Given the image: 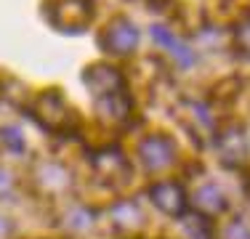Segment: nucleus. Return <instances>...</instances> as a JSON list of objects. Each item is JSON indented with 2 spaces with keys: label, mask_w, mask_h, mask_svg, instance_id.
<instances>
[{
  "label": "nucleus",
  "mask_w": 250,
  "mask_h": 239,
  "mask_svg": "<svg viewBox=\"0 0 250 239\" xmlns=\"http://www.w3.org/2000/svg\"><path fill=\"white\" fill-rule=\"evenodd\" d=\"M173 154H176V149L165 136H154V139L144 141V146H141V157H144V165L149 167V170H163V167H168L170 159H173Z\"/></svg>",
  "instance_id": "nucleus-2"
},
{
  "label": "nucleus",
  "mask_w": 250,
  "mask_h": 239,
  "mask_svg": "<svg viewBox=\"0 0 250 239\" xmlns=\"http://www.w3.org/2000/svg\"><path fill=\"white\" fill-rule=\"evenodd\" d=\"M226 239H250V229L242 220H234V223H229V229H226Z\"/></svg>",
  "instance_id": "nucleus-6"
},
{
  "label": "nucleus",
  "mask_w": 250,
  "mask_h": 239,
  "mask_svg": "<svg viewBox=\"0 0 250 239\" xmlns=\"http://www.w3.org/2000/svg\"><path fill=\"white\" fill-rule=\"evenodd\" d=\"M11 191V176L0 170V194H8Z\"/></svg>",
  "instance_id": "nucleus-7"
},
{
  "label": "nucleus",
  "mask_w": 250,
  "mask_h": 239,
  "mask_svg": "<svg viewBox=\"0 0 250 239\" xmlns=\"http://www.w3.org/2000/svg\"><path fill=\"white\" fill-rule=\"evenodd\" d=\"M8 237H11V223H8V218L0 215V239H8Z\"/></svg>",
  "instance_id": "nucleus-8"
},
{
  "label": "nucleus",
  "mask_w": 250,
  "mask_h": 239,
  "mask_svg": "<svg viewBox=\"0 0 250 239\" xmlns=\"http://www.w3.org/2000/svg\"><path fill=\"white\" fill-rule=\"evenodd\" d=\"M152 202L168 215H181L187 210V191L181 189V183L173 181H157L154 186H149Z\"/></svg>",
  "instance_id": "nucleus-1"
},
{
  "label": "nucleus",
  "mask_w": 250,
  "mask_h": 239,
  "mask_svg": "<svg viewBox=\"0 0 250 239\" xmlns=\"http://www.w3.org/2000/svg\"><path fill=\"white\" fill-rule=\"evenodd\" d=\"M194 205H197V210L202 215H218V213L226 210V199H224V194L216 186L200 189L197 194H194Z\"/></svg>",
  "instance_id": "nucleus-3"
},
{
  "label": "nucleus",
  "mask_w": 250,
  "mask_h": 239,
  "mask_svg": "<svg viewBox=\"0 0 250 239\" xmlns=\"http://www.w3.org/2000/svg\"><path fill=\"white\" fill-rule=\"evenodd\" d=\"M112 218L120 229H128V226H139L141 223V210L130 202H120V205L112 207Z\"/></svg>",
  "instance_id": "nucleus-4"
},
{
  "label": "nucleus",
  "mask_w": 250,
  "mask_h": 239,
  "mask_svg": "<svg viewBox=\"0 0 250 239\" xmlns=\"http://www.w3.org/2000/svg\"><path fill=\"white\" fill-rule=\"evenodd\" d=\"M242 85H245V80H242V77H229V80L218 82L210 93H213V99H234V96L242 91Z\"/></svg>",
  "instance_id": "nucleus-5"
}]
</instances>
